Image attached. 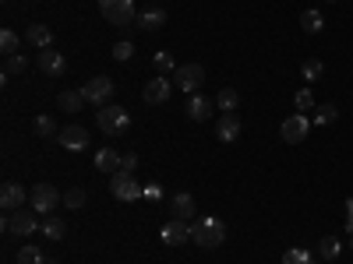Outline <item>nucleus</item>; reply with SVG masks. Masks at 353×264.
I'll return each instance as SVG.
<instances>
[{"label": "nucleus", "instance_id": "1", "mask_svg": "<svg viewBox=\"0 0 353 264\" xmlns=\"http://www.w3.org/2000/svg\"><path fill=\"white\" fill-rule=\"evenodd\" d=\"M191 240H194L198 247H205V250L223 247V240H226V226H223V219H216V215L194 219V222H191Z\"/></svg>", "mask_w": 353, "mask_h": 264}, {"label": "nucleus", "instance_id": "2", "mask_svg": "<svg viewBox=\"0 0 353 264\" xmlns=\"http://www.w3.org/2000/svg\"><path fill=\"white\" fill-rule=\"evenodd\" d=\"M96 124H99V131H103V134L124 138V134L131 131V116H128V109H124V106H99Z\"/></svg>", "mask_w": 353, "mask_h": 264}, {"label": "nucleus", "instance_id": "3", "mask_svg": "<svg viewBox=\"0 0 353 264\" xmlns=\"http://www.w3.org/2000/svg\"><path fill=\"white\" fill-rule=\"evenodd\" d=\"M39 212H28V208H18V212H4L0 226H4L8 236H32L36 229H43V222L36 219Z\"/></svg>", "mask_w": 353, "mask_h": 264}, {"label": "nucleus", "instance_id": "4", "mask_svg": "<svg viewBox=\"0 0 353 264\" xmlns=\"http://www.w3.org/2000/svg\"><path fill=\"white\" fill-rule=\"evenodd\" d=\"M99 11L110 25L117 28H128L138 14H134V0H99Z\"/></svg>", "mask_w": 353, "mask_h": 264}, {"label": "nucleus", "instance_id": "5", "mask_svg": "<svg viewBox=\"0 0 353 264\" xmlns=\"http://www.w3.org/2000/svg\"><path fill=\"white\" fill-rule=\"evenodd\" d=\"M28 201H32V212H39V215H53V208H57V204H61L64 197L57 194V187L39 184V187L28 190Z\"/></svg>", "mask_w": 353, "mask_h": 264}, {"label": "nucleus", "instance_id": "6", "mask_svg": "<svg viewBox=\"0 0 353 264\" xmlns=\"http://www.w3.org/2000/svg\"><path fill=\"white\" fill-rule=\"evenodd\" d=\"M205 81V67L201 64H184V67H176L173 71V88H181V92H198Z\"/></svg>", "mask_w": 353, "mask_h": 264}, {"label": "nucleus", "instance_id": "7", "mask_svg": "<svg viewBox=\"0 0 353 264\" xmlns=\"http://www.w3.org/2000/svg\"><path fill=\"white\" fill-rule=\"evenodd\" d=\"M36 64H39V71H43L46 78H64V71H68V56H64L61 50L46 46V50H39Z\"/></svg>", "mask_w": 353, "mask_h": 264}, {"label": "nucleus", "instance_id": "8", "mask_svg": "<svg viewBox=\"0 0 353 264\" xmlns=\"http://www.w3.org/2000/svg\"><path fill=\"white\" fill-rule=\"evenodd\" d=\"M307 131H311L307 113H293V116H286L283 127H279V134H283V141H286V144H301V141L307 138Z\"/></svg>", "mask_w": 353, "mask_h": 264}, {"label": "nucleus", "instance_id": "9", "mask_svg": "<svg viewBox=\"0 0 353 264\" xmlns=\"http://www.w3.org/2000/svg\"><path fill=\"white\" fill-rule=\"evenodd\" d=\"M110 190H113L117 201H134V197H141L145 187L134 184V173H124V169H121V173H113V176H110Z\"/></svg>", "mask_w": 353, "mask_h": 264}, {"label": "nucleus", "instance_id": "10", "mask_svg": "<svg viewBox=\"0 0 353 264\" xmlns=\"http://www.w3.org/2000/svg\"><path fill=\"white\" fill-rule=\"evenodd\" d=\"M81 96H85V102H92V106H106L110 96H113V81L110 78H88L81 85Z\"/></svg>", "mask_w": 353, "mask_h": 264}, {"label": "nucleus", "instance_id": "11", "mask_svg": "<svg viewBox=\"0 0 353 264\" xmlns=\"http://www.w3.org/2000/svg\"><path fill=\"white\" fill-rule=\"evenodd\" d=\"M159 240H163L166 247H181V243H188V240H191V222L170 219V222L159 229Z\"/></svg>", "mask_w": 353, "mask_h": 264}, {"label": "nucleus", "instance_id": "12", "mask_svg": "<svg viewBox=\"0 0 353 264\" xmlns=\"http://www.w3.org/2000/svg\"><path fill=\"white\" fill-rule=\"evenodd\" d=\"M170 92H173V81L159 74V78H152L149 85H145V88H141V99H145V102H149V106H163V102L170 99Z\"/></svg>", "mask_w": 353, "mask_h": 264}, {"label": "nucleus", "instance_id": "13", "mask_svg": "<svg viewBox=\"0 0 353 264\" xmlns=\"http://www.w3.org/2000/svg\"><path fill=\"white\" fill-rule=\"evenodd\" d=\"M57 141H61L68 152H81V148H88V141H92V134H88L85 127H78V124H71V127H64L61 134H57Z\"/></svg>", "mask_w": 353, "mask_h": 264}, {"label": "nucleus", "instance_id": "14", "mask_svg": "<svg viewBox=\"0 0 353 264\" xmlns=\"http://www.w3.org/2000/svg\"><path fill=\"white\" fill-rule=\"evenodd\" d=\"M212 109H216V99H209V96H188V116L194 124H205L212 116Z\"/></svg>", "mask_w": 353, "mask_h": 264}, {"label": "nucleus", "instance_id": "15", "mask_svg": "<svg viewBox=\"0 0 353 264\" xmlns=\"http://www.w3.org/2000/svg\"><path fill=\"white\" fill-rule=\"evenodd\" d=\"M0 208H4V212L25 208V190H21V184H4V187H0Z\"/></svg>", "mask_w": 353, "mask_h": 264}, {"label": "nucleus", "instance_id": "16", "mask_svg": "<svg viewBox=\"0 0 353 264\" xmlns=\"http://www.w3.org/2000/svg\"><path fill=\"white\" fill-rule=\"evenodd\" d=\"M170 215L173 219H181V222H188V219H194V197L191 194H173L170 197Z\"/></svg>", "mask_w": 353, "mask_h": 264}, {"label": "nucleus", "instance_id": "17", "mask_svg": "<svg viewBox=\"0 0 353 264\" xmlns=\"http://www.w3.org/2000/svg\"><path fill=\"white\" fill-rule=\"evenodd\" d=\"M216 134H219V141H226V144L237 141V138H241V116H237V113H223Z\"/></svg>", "mask_w": 353, "mask_h": 264}, {"label": "nucleus", "instance_id": "18", "mask_svg": "<svg viewBox=\"0 0 353 264\" xmlns=\"http://www.w3.org/2000/svg\"><path fill=\"white\" fill-rule=\"evenodd\" d=\"M25 43L28 46H36V50H46V46H53V32H50V25H28L25 28Z\"/></svg>", "mask_w": 353, "mask_h": 264}, {"label": "nucleus", "instance_id": "19", "mask_svg": "<svg viewBox=\"0 0 353 264\" xmlns=\"http://www.w3.org/2000/svg\"><path fill=\"white\" fill-rule=\"evenodd\" d=\"M121 159H124L121 152H113V148H103V152L96 155V169H99V173H110V176H113V173H121Z\"/></svg>", "mask_w": 353, "mask_h": 264}, {"label": "nucleus", "instance_id": "20", "mask_svg": "<svg viewBox=\"0 0 353 264\" xmlns=\"http://www.w3.org/2000/svg\"><path fill=\"white\" fill-rule=\"evenodd\" d=\"M57 106H61L64 113H78L85 106V96H81V88H68V92L57 96Z\"/></svg>", "mask_w": 353, "mask_h": 264}, {"label": "nucleus", "instance_id": "21", "mask_svg": "<svg viewBox=\"0 0 353 264\" xmlns=\"http://www.w3.org/2000/svg\"><path fill=\"white\" fill-rule=\"evenodd\" d=\"M138 25L145 28V32H159V28L166 25V14H163L159 8H149V11L138 14Z\"/></svg>", "mask_w": 353, "mask_h": 264}, {"label": "nucleus", "instance_id": "22", "mask_svg": "<svg viewBox=\"0 0 353 264\" xmlns=\"http://www.w3.org/2000/svg\"><path fill=\"white\" fill-rule=\"evenodd\" d=\"M216 106H219V113H237V106H241L237 88H223V92L216 96Z\"/></svg>", "mask_w": 353, "mask_h": 264}, {"label": "nucleus", "instance_id": "23", "mask_svg": "<svg viewBox=\"0 0 353 264\" xmlns=\"http://www.w3.org/2000/svg\"><path fill=\"white\" fill-rule=\"evenodd\" d=\"M43 236L46 240H64L68 236V226H64V219H43Z\"/></svg>", "mask_w": 353, "mask_h": 264}, {"label": "nucleus", "instance_id": "24", "mask_svg": "<svg viewBox=\"0 0 353 264\" xmlns=\"http://www.w3.org/2000/svg\"><path fill=\"white\" fill-rule=\"evenodd\" d=\"M321 25H325V18H321V11H304V14H301V28H304L307 36L321 32Z\"/></svg>", "mask_w": 353, "mask_h": 264}, {"label": "nucleus", "instance_id": "25", "mask_svg": "<svg viewBox=\"0 0 353 264\" xmlns=\"http://www.w3.org/2000/svg\"><path fill=\"white\" fill-rule=\"evenodd\" d=\"M32 131L43 134V138H57V134H61V127H57L53 116H36V120H32Z\"/></svg>", "mask_w": 353, "mask_h": 264}, {"label": "nucleus", "instance_id": "26", "mask_svg": "<svg viewBox=\"0 0 353 264\" xmlns=\"http://www.w3.org/2000/svg\"><path fill=\"white\" fill-rule=\"evenodd\" d=\"M339 250H343V243H339L336 236H321V243H318V254L325 257V261H336V257H339Z\"/></svg>", "mask_w": 353, "mask_h": 264}, {"label": "nucleus", "instance_id": "27", "mask_svg": "<svg viewBox=\"0 0 353 264\" xmlns=\"http://www.w3.org/2000/svg\"><path fill=\"white\" fill-rule=\"evenodd\" d=\"M25 67H28V60L21 53H14V56H8L4 60V78H14V74H25Z\"/></svg>", "mask_w": 353, "mask_h": 264}, {"label": "nucleus", "instance_id": "28", "mask_svg": "<svg viewBox=\"0 0 353 264\" xmlns=\"http://www.w3.org/2000/svg\"><path fill=\"white\" fill-rule=\"evenodd\" d=\"M18 46H21V39L11 32V28H4V32H0V50H4V56H14Z\"/></svg>", "mask_w": 353, "mask_h": 264}, {"label": "nucleus", "instance_id": "29", "mask_svg": "<svg viewBox=\"0 0 353 264\" xmlns=\"http://www.w3.org/2000/svg\"><path fill=\"white\" fill-rule=\"evenodd\" d=\"M152 64H156V71H159V74H163V78H166V74H173V71H176V64H173V56H170V53H166V50H159V53H156V56H152Z\"/></svg>", "mask_w": 353, "mask_h": 264}, {"label": "nucleus", "instance_id": "30", "mask_svg": "<svg viewBox=\"0 0 353 264\" xmlns=\"http://www.w3.org/2000/svg\"><path fill=\"white\" fill-rule=\"evenodd\" d=\"M336 116H339V109H336L332 102H329V106H318V109H314V124L325 127V124H332V120H336Z\"/></svg>", "mask_w": 353, "mask_h": 264}, {"label": "nucleus", "instance_id": "31", "mask_svg": "<svg viewBox=\"0 0 353 264\" xmlns=\"http://www.w3.org/2000/svg\"><path fill=\"white\" fill-rule=\"evenodd\" d=\"M293 106H297L301 113H311V109H314V96H311V88H301V92L293 96Z\"/></svg>", "mask_w": 353, "mask_h": 264}, {"label": "nucleus", "instance_id": "32", "mask_svg": "<svg viewBox=\"0 0 353 264\" xmlns=\"http://www.w3.org/2000/svg\"><path fill=\"white\" fill-rule=\"evenodd\" d=\"M18 264H46V261H43L39 247H21L18 250Z\"/></svg>", "mask_w": 353, "mask_h": 264}, {"label": "nucleus", "instance_id": "33", "mask_svg": "<svg viewBox=\"0 0 353 264\" xmlns=\"http://www.w3.org/2000/svg\"><path fill=\"white\" fill-rule=\"evenodd\" d=\"M321 71H325V67H321V60H304V64H301L304 81H318V78H321Z\"/></svg>", "mask_w": 353, "mask_h": 264}, {"label": "nucleus", "instance_id": "34", "mask_svg": "<svg viewBox=\"0 0 353 264\" xmlns=\"http://www.w3.org/2000/svg\"><path fill=\"white\" fill-rule=\"evenodd\" d=\"M283 264H314V257L307 250H286L283 254Z\"/></svg>", "mask_w": 353, "mask_h": 264}, {"label": "nucleus", "instance_id": "35", "mask_svg": "<svg viewBox=\"0 0 353 264\" xmlns=\"http://www.w3.org/2000/svg\"><path fill=\"white\" fill-rule=\"evenodd\" d=\"M64 204H68V208H81V204H85V190H81V187L68 190V194H64Z\"/></svg>", "mask_w": 353, "mask_h": 264}, {"label": "nucleus", "instance_id": "36", "mask_svg": "<svg viewBox=\"0 0 353 264\" xmlns=\"http://www.w3.org/2000/svg\"><path fill=\"white\" fill-rule=\"evenodd\" d=\"M131 53H134V46H131L128 39H121V43L113 46V56H117V60H131Z\"/></svg>", "mask_w": 353, "mask_h": 264}, {"label": "nucleus", "instance_id": "37", "mask_svg": "<svg viewBox=\"0 0 353 264\" xmlns=\"http://www.w3.org/2000/svg\"><path fill=\"white\" fill-rule=\"evenodd\" d=\"M121 169H124V173H134V169H138V155H134V152H128V155L121 159Z\"/></svg>", "mask_w": 353, "mask_h": 264}, {"label": "nucleus", "instance_id": "38", "mask_svg": "<svg viewBox=\"0 0 353 264\" xmlns=\"http://www.w3.org/2000/svg\"><path fill=\"white\" fill-rule=\"evenodd\" d=\"M141 194L149 197V201H159V197H163V187H159V184H149V187H145Z\"/></svg>", "mask_w": 353, "mask_h": 264}, {"label": "nucleus", "instance_id": "39", "mask_svg": "<svg viewBox=\"0 0 353 264\" xmlns=\"http://www.w3.org/2000/svg\"><path fill=\"white\" fill-rule=\"evenodd\" d=\"M346 232L353 236V201H346Z\"/></svg>", "mask_w": 353, "mask_h": 264}, {"label": "nucleus", "instance_id": "40", "mask_svg": "<svg viewBox=\"0 0 353 264\" xmlns=\"http://www.w3.org/2000/svg\"><path fill=\"white\" fill-rule=\"evenodd\" d=\"M46 264H57V261H46Z\"/></svg>", "mask_w": 353, "mask_h": 264}, {"label": "nucleus", "instance_id": "41", "mask_svg": "<svg viewBox=\"0 0 353 264\" xmlns=\"http://www.w3.org/2000/svg\"><path fill=\"white\" fill-rule=\"evenodd\" d=\"M350 247H353V240H350Z\"/></svg>", "mask_w": 353, "mask_h": 264}]
</instances>
